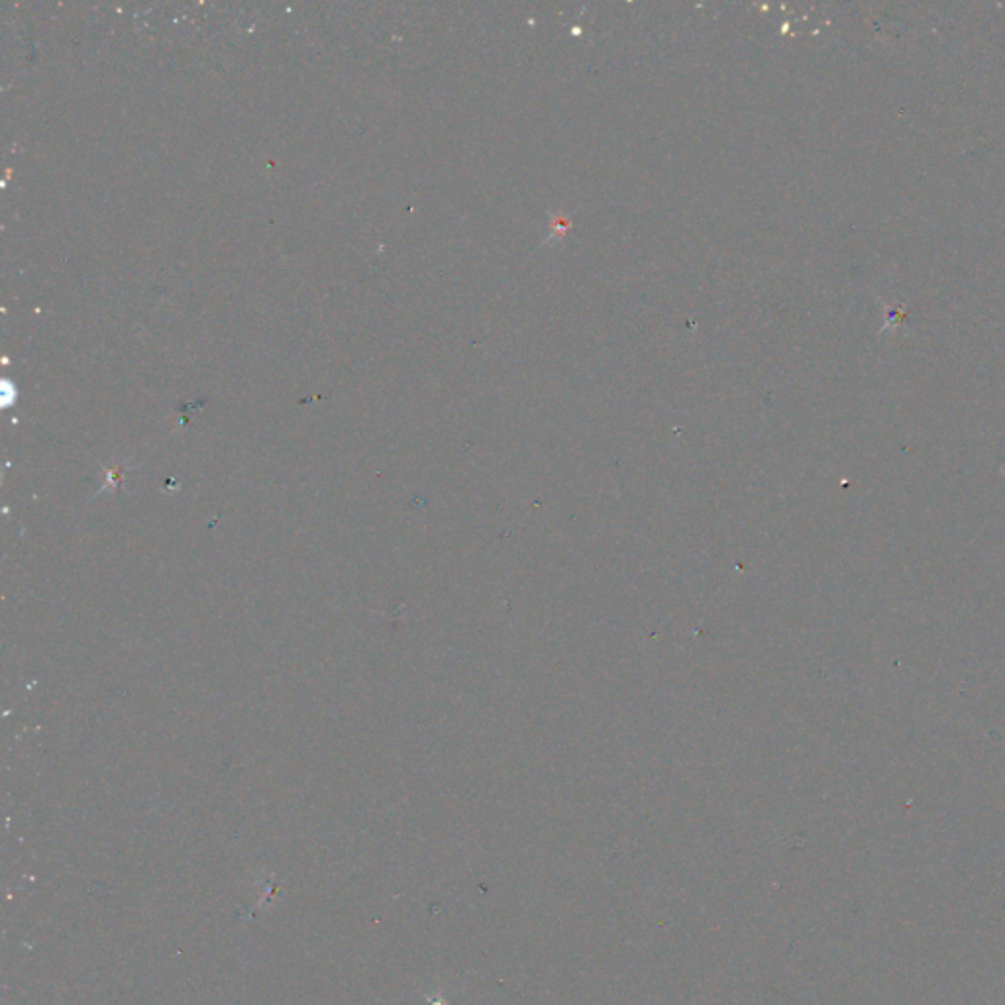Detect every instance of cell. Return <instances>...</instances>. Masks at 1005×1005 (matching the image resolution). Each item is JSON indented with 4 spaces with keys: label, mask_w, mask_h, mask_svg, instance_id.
<instances>
[{
    "label": "cell",
    "mask_w": 1005,
    "mask_h": 1005,
    "mask_svg": "<svg viewBox=\"0 0 1005 1005\" xmlns=\"http://www.w3.org/2000/svg\"><path fill=\"white\" fill-rule=\"evenodd\" d=\"M434 1005H446V1003H444V1001H436Z\"/></svg>",
    "instance_id": "cell-1"
}]
</instances>
